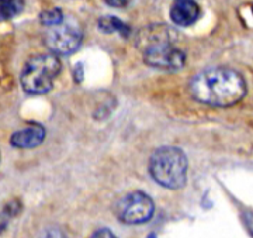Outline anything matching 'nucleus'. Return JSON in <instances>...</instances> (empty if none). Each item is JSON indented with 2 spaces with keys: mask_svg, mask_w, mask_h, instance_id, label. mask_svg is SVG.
<instances>
[{
  "mask_svg": "<svg viewBox=\"0 0 253 238\" xmlns=\"http://www.w3.org/2000/svg\"><path fill=\"white\" fill-rule=\"evenodd\" d=\"M99 28L103 31V33H106V34H110V33H114V31H117L120 33L121 36L128 37L129 36V33H131V30L129 27L126 26V23H123L121 20H118L117 17H113V16H107V17H101L99 20Z\"/></svg>",
  "mask_w": 253,
  "mask_h": 238,
  "instance_id": "1a4fd4ad",
  "label": "nucleus"
},
{
  "mask_svg": "<svg viewBox=\"0 0 253 238\" xmlns=\"http://www.w3.org/2000/svg\"><path fill=\"white\" fill-rule=\"evenodd\" d=\"M191 96L200 103L217 107H229L246 95L244 76L231 68H208L196 73L189 85Z\"/></svg>",
  "mask_w": 253,
  "mask_h": 238,
  "instance_id": "f257e3e1",
  "label": "nucleus"
},
{
  "mask_svg": "<svg viewBox=\"0 0 253 238\" xmlns=\"http://www.w3.org/2000/svg\"><path fill=\"white\" fill-rule=\"evenodd\" d=\"M111 7H126L129 0H104Z\"/></svg>",
  "mask_w": 253,
  "mask_h": 238,
  "instance_id": "2eb2a0df",
  "label": "nucleus"
},
{
  "mask_svg": "<svg viewBox=\"0 0 253 238\" xmlns=\"http://www.w3.org/2000/svg\"><path fill=\"white\" fill-rule=\"evenodd\" d=\"M149 174L166 189H181L187 181V159L176 146H161L149 159Z\"/></svg>",
  "mask_w": 253,
  "mask_h": 238,
  "instance_id": "7ed1b4c3",
  "label": "nucleus"
},
{
  "mask_svg": "<svg viewBox=\"0 0 253 238\" xmlns=\"http://www.w3.org/2000/svg\"><path fill=\"white\" fill-rule=\"evenodd\" d=\"M200 7L194 0H176L170 9V18L174 24L187 27L197 21Z\"/></svg>",
  "mask_w": 253,
  "mask_h": 238,
  "instance_id": "6e6552de",
  "label": "nucleus"
},
{
  "mask_svg": "<svg viewBox=\"0 0 253 238\" xmlns=\"http://www.w3.org/2000/svg\"><path fill=\"white\" fill-rule=\"evenodd\" d=\"M7 220H9V217L3 213V214H0V233H3L4 231V229L7 227Z\"/></svg>",
  "mask_w": 253,
  "mask_h": 238,
  "instance_id": "f3484780",
  "label": "nucleus"
},
{
  "mask_svg": "<svg viewBox=\"0 0 253 238\" xmlns=\"http://www.w3.org/2000/svg\"><path fill=\"white\" fill-rule=\"evenodd\" d=\"M20 210H21V204H20L17 200H13L10 201L9 204L6 206L4 214H6L7 217H14V216H17L18 213H20Z\"/></svg>",
  "mask_w": 253,
  "mask_h": 238,
  "instance_id": "ddd939ff",
  "label": "nucleus"
},
{
  "mask_svg": "<svg viewBox=\"0 0 253 238\" xmlns=\"http://www.w3.org/2000/svg\"><path fill=\"white\" fill-rule=\"evenodd\" d=\"M61 72V61L54 54H41L30 58L20 76L23 89L31 95H42L52 89Z\"/></svg>",
  "mask_w": 253,
  "mask_h": 238,
  "instance_id": "20e7f679",
  "label": "nucleus"
},
{
  "mask_svg": "<svg viewBox=\"0 0 253 238\" xmlns=\"http://www.w3.org/2000/svg\"><path fill=\"white\" fill-rule=\"evenodd\" d=\"M89 238H118L111 230L109 229H99L96 230Z\"/></svg>",
  "mask_w": 253,
  "mask_h": 238,
  "instance_id": "4468645a",
  "label": "nucleus"
},
{
  "mask_svg": "<svg viewBox=\"0 0 253 238\" xmlns=\"http://www.w3.org/2000/svg\"><path fill=\"white\" fill-rule=\"evenodd\" d=\"M37 238H65V234L59 227L51 226V227H46L44 231H41V234Z\"/></svg>",
  "mask_w": 253,
  "mask_h": 238,
  "instance_id": "f8f14e48",
  "label": "nucleus"
},
{
  "mask_svg": "<svg viewBox=\"0 0 253 238\" xmlns=\"http://www.w3.org/2000/svg\"><path fill=\"white\" fill-rule=\"evenodd\" d=\"M63 13L61 9H51L45 10L40 14V20L44 26H48V27H54V26H58L61 21L63 20Z\"/></svg>",
  "mask_w": 253,
  "mask_h": 238,
  "instance_id": "9b49d317",
  "label": "nucleus"
},
{
  "mask_svg": "<svg viewBox=\"0 0 253 238\" xmlns=\"http://www.w3.org/2000/svg\"><path fill=\"white\" fill-rule=\"evenodd\" d=\"M24 0H0V20H10L24 9Z\"/></svg>",
  "mask_w": 253,
  "mask_h": 238,
  "instance_id": "9d476101",
  "label": "nucleus"
},
{
  "mask_svg": "<svg viewBox=\"0 0 253 238\" xmlns=\"http://www.w3.org/2000/svg\"><path fill=\"white\" fill-rule=\"evenodd\" d=\"M45 128L41 124L34 123L16 131L11 136L10 141H11V145L16 148L30 149V148H36L40 144H42V141L45 140Z\"/></svg>",
  "mask_w": 253,
  "mask_h": 238,
  "instance_id": "0eeeda50",
  "label": "nucleus"
},
{
  "mask_svg": "<svg viewBox=\"0 0 253 238\" xmlns=\"http://www.w3.org/2000/svg\"><path fill=\"white\" fill-rule=\"evenodd\" d=\"M82 38L83 33L79 21L73 17H63L58 26L51 27L46 33L45 44L54 54L69 55L79 48Z\"/></svg>",
  "mask_w": 253,
  "mask_h": 238,
  "instance_id": "39448f33",
  "label": "nucleus"
},
{
  "mask_svg": "<svg viewBox=\"0 0 253 238\" xmlns=\"http://www.w3.org/2000/svg\"><path fill=\"white\" fill-rule=\"evenodd\" d=\"M117 217L124 224H144L152 219L155 211L154 200L144 192L126 194L117 204Z\"/></svg>",
  "mask_w": 253,
  "mask_h": 238,
  "instance_id": "423d86ee",
  "label": "nucleus"
},
{
  "mask_svg": "<svg viewBox=\"0 0 253 238\" xmlns=\"http://www.w3.org/2000/svg\"><path fill=\"white\" fill-rule=\"evenodd\" d=\"M172 34L166 26H152L139 34L138 46L145 64L161 71H180L186 64V55L174 47Z\"/></svg>",
  "mask_w": 253,
  "mask_h": 238,
  "instance_id": "f03ea898",
  "label": "nucleus"
},
{
  "mask_svg": "<svg viewBox=\"0 0 253 238\" xmlns=\"http://www.w3.org/2000/svg\"><path fill=\"white\" fill-rule=\"evenodd\" d=\"M245 224H246V227L249 230V233L253 236V213L252 211H248L246 214H245Z\"/></svg>",
  "mask_w": 253,
  "mask_h": 238,
  "instance_id": "dca6fc26",
  "label": "nucleus"
}]
</instances>
